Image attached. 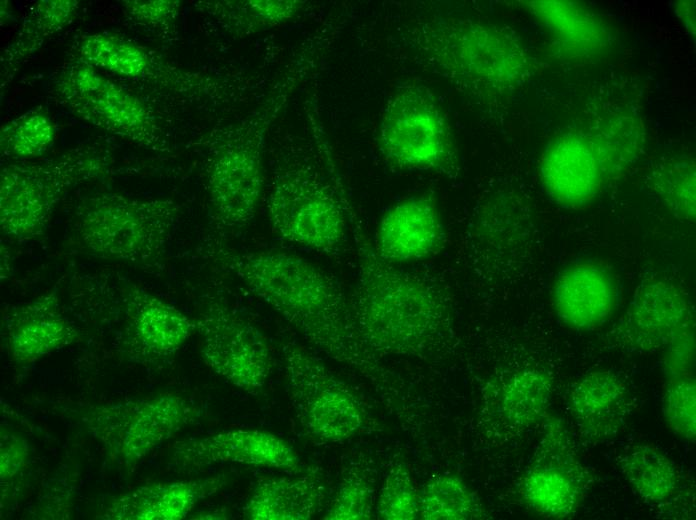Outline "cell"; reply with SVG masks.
Returning <instances> with one entry per match:
<instances>
[{"label":"cell","mask_w":696,"mask_h":520,"mask_svg":"<svg viewBox=\"0 0 696 520\" xmlns=\"http://www.w3.org/2000/svg\"><path fill=\"white\" fill-rule=\"evenodd\" d=\"M211 256L288 322L313 347L379 386L391 383L380 358L363 343L340 284L316 264L279 251L219 245Z\"/></svg>","instance_id":"1"},{"label":"cell","mask_w":696,"mask_h":520,"mask_svg":"<svg viewBox=\"0 0 696 520\" xmlns=\"http://www.w3.org/2000/svg\"><path fill=\"white\" fill-rule=\"evenodd\" d=\"M355 238L357 273L348 300L366 347L379 358L425 359L446 352L454 320L445 292L431 279L381 259L362 233Z\"/></svg>","instance_id":"2"},{"label":"cell","mask_w":696,"mask_h":520,"mask_svg":"<svg viewBox=\"0 0 696 520\" xmlns=\"http://www.w3.org/2000/svg\"><path fill=\"white\" fill-rule=\"evenodd\" d=\"M309 60L305 52L291 59L263 101L212 145L207 192L212 219L220 229L240 230L255 217L264 188L267 133L306 77Z\"/></svg>","instance_id":"3"},{"label":"cell","mask_w":696,"mask_h":520,"mask_svg":"<svg viewBox=\"0 0 696 520\" xmlns=\"http://www.w3.org/2000/svg\"><path fill=\"white\" fill-rule=\"evenodd\" d=\"M417 48L455 84L483 97L517 90L534 71L528 49L511 29L480 20H433L417 31Z\"/></svg>","instance_id":"4"},{"label":"cell","mask_w":696,"mask_h":520,"mask_svg":"<svg viewBox=\"0 0 696 520\" xmlns=\"http://www.w3.org/2000/svg\"><path fill=\"white\" fill-rule=\"evenodd\" d=\"M180 214V205L171 199L100 194L78 211L76 234L94 256L146 263L165 253Z\"/></svg>","instance_id":"5"},{"label":"cell","mask_w":696,"mask_h":520,"mask_svg":"<svg viewBox=\"0 0 696 520\" xmlns=\"http://www.w3.org/2000/svg\"><path fill=\"white\" fill-rule=\"evenodd\" d=\"M70 411L102 444L109 458L126 468L137 466L200 416L190 400L174 393L84 405Z\"/></svg>","instance_id":"6"},{"label":"cell","mask_w":696,"mask_h":520,"mask_svg":"<svg viewBox=\"0 0 696 520\" xmlns=\"http://www.w3.org/2000/svg\"><path fill=\"white\" fill-rule=\"evenodd\" d=\"M266 210L271 229L285 241L326 255L339 254L346 242L343 202L306 163H290L275 172Z\"/></svg>","instance_id":"7"},{"label":"cell","mask_w":696,"mask_h":520,"mask_svg":"<svg viewBox=\"0 0 696 520\" xmlns=\"http://www.w3.org/2000/svg\"><path fill=\"white\" fill-rule=\"evenodd\" d=\"M377 146L394 169L458 173V155L449 122L433 94L408 85L388 100L379 124Z\"/></svg>","instance_id":"8"},{"label":"cell","mask_w":696,"mask_h":520,"mask_svg":"<svg viewBox=\"0 0 696 520\" xmlns=\"http://www.w3.org/2000/svg\"><path fill=\"white\" fill-rule=\"evenodd\" d=\"M289 398L302 429L321 442H343L365 431L360 397L323 361L296 342L281 347Z\"/></svg>","instance_id":"9"},{"label":"cell","mask_w":696,"mask_h":520,"mask_svg":"<svg viewBox=\"0 0 696 520\" xmlns=\"http://www.w3.org/2000/svg\"><path fill=\"white\" fill-rule=\"evenodd\" d=\"M103 165L100 156L84 151L5 167L0 181L2 232L18 240L41 236L61 197L74 185L97 175Z\"/></svg>","instance_id":"10"},{"label":"cell","mask_w":696,"mask_h":520,"mask_svg":"<svg viewBox=\"0 0 696 520\" xmlns=\"http://www.w3.org/2000/svg\"><path fill=\"white\" fill-rule=\"evenodd\" d=\"M195 324L204 363L233 386L250 395L260 394L273 364L264 334L219 299L206 303Z\"/></svg>","instance_id":"11"},{"label":"cell","mask_w":696,"mask_h":520,"mask_svg":"<svg viewBox=\"0 0 696 520\" xmlns=\"http://www.w3.org/2000/svg\"><path fill=\"white\" fill-rule=\"evenodd\" d=\"M574 444L561 421H546L520 483L524 502L543 517L562 519L573 515L588 490L590 476Z\"/></svg>","instance_id":"12"},{"label":"cell","mask_w":696,"mask_h":520,"mask_svg":"<svg viewBox=\"0 0 696 520\" xmlns=\"http://www.w3.org/2000/svg\"><path fill=\"white\" fill-rule=\"evenodd\" d=\"M60 93L70 109L84 120L146 146L162 148L147 107L90 66L72 67L61 81Z\"/></svg>","instance_id":"13"},{"label":"cell","mask_w":696,"mask_h":520,"mask_svg":"<svg viewBox=\"0 0 696 520\" xmlns=\"http://www.w3.org/2000/svg\"><path fill=\"white\" fill-rule=\"evenodd\" d=\"M170 462L180 470L239 463L290 472L303 471L295 450L277 435L260 429H229L176 442Z\"/></svg>","instance_id":"14"},{"label":"cell","mask_w":696,"mask_h":520,"mask_svg":"<svg viewBox=\"0 0 696 520\" xmlns=\"http://www.w3.org/2000/svg\"><path fill=\"white\" fill-rule=\"evenodd\" d=\"M690 329L692 313L684 291L668 279L652 277L635 291L616 339L629 351L652 352Z\"/></svg>","instance_id":"15"},{"label":"cell","mask_w":696,"mask_h":520,"mask_svg":"<svg viewBox=\"0 0 696 520\" xmlns=\"http://www.w3.org/2000/svg\"><path fill=\"white\" fill-rule=\"evenodd\" d=\"M125 303L123 349L132 362L156 364L169 359L196 332L195 319L142 288L128 289Z\"/></svg>","instance_id":"16"},{"label":"cell","mask_w":696,"mask_h":520,"mask_svg":"<svg viewBox=\"0 0 696 520\" xmlns=\"http://www.w3.org/2000/svg\"><path fill=\"white\" fill-rule=\"evenodd\" d=\"M531 222L517 194L498 192L484 200L469 226L468 248L473 262L499 272L517 262L528 246Z\"/></svg>","instance_id":"17"},{"label":"cell","mask_w":696,"mask_h":520,"mask_svg":"<svg viewBox=\"0 0 696 520\" xmlns=\"http://www.w3.org/2000/svg\"><path fill=\"white\" fill-rule=\"evenodd\" d=\"M445 230L436 199L427 193L405 198L382 216L373 244L388 263L416 262L439 253Z\"/></svg>","instance_id":"18"},{"label":"cell","mask_w":696,"mask_h":520,"mask_svg":"<svg viewBox=\"0 0 696 520\" xmlns=\"http://www.w3.org/2000/svg\"><path fill=\"white\" fill-rule=\"evenodd\" d=\"M547 195L566 208L590 203L605 181L587 134L563 133L544 148L539 164Z\"/></svg>","instance_id":"19"},{"label":"cell","mask_w":696,"mask_h":520,"mask_svg":"<svg viewBox=\"0 0 696 520\" xmlns=\"http://www.w3.org/2000/svg\"><path fill=\"white\" fill-rule=\"evenodd\" d=\"M617 301V285L611 271L595 261H579L565 267L552 288L558 319L577 331L592 330L608 320Z\"/></svg>","instance_id":"20"},{"label":"cell","mask_w":696,"mask_h":520,"mask_svg":"<svg viewBox=\"0 0 696 520\" xmlns=\"http://www.w3.org/2000/svg\"><path fill=\"white\" fill-rule=\"evenodd\" d=\"M568 408L582 437L598 443L614 438L625 426L633 399L617 374L602 369L585 374L572 386Z\"/></svg>","instance_id":"21"},{"label":"cell","mask_w":696,"mask_h":520,"mask_svg":"<svg viewBox=\"0 0 696 520\" xmlns=\"http://www.w3.org/2000/svg\"><path fill=\"white\" fill-rule=\"evenodd\" d=\"M4 334L12 359L31 363L70 345L78 330L61 312L54 293L13 306L4 317Z\"/></svg>","instance_id":"22"},{"label":"cell","mask_w":696,"mask_h":520,"mask_svg":"<svg viewBox=\"0 0 696 520\" xmlns=\"http://www.w3.org/2000/svg\"><path fill=\"white\" fill-rule=\"evenodd\" d=\"M222 476L142 485L108 501L100 514L109 520H180L220 490Z\"/></svg>","instance_id":"23"},{"label":"cell","mask_w":696,"mask_h":520,"mask_svg":"<svg viewBox=\"0 0 696 520\" xmlns=\"http://www.w3.org/2000/svg\"><path fill=\"white\" fill-rule=\"evenodd\" d=\"M326 486L317 470L258 480L243 506L249 520H308L324 506Z\"/></svg>","instance_id":"24"},{"label":"cell","mask_w":696,"mask_h":520,"mask_svg":"<svg viewBox=\"0 0 696 520\" xmlns=\"http://www.w3.org/2000/svg\"><path fill=\"white\" fill-rule=\"evenodd\" d=\"M526 6L566 54L589 57L608 46L610 34L603 20L578 3L530 1Z\"/></svg>","instance_id":"25"},{"label":"cell","mask_w":696,"mask_h":520,"mask_svg":"<svg viewBox=\"0 0 696 520\" xmlns=\"http://www.w3.org/2000/svg\"><path fill=\"white\" fill-rule=\"evenodd\" d=\"M552 391V378L546 371L518 368L497 383L492 405L498 418L508 427L525 429L546 417Z\"/></svg>","instance_id":"26"},{"label":"cell","mask_w":696,"mask_h":520,"mask_svg":"<svg viewBox=\"0 0 696 520\" xmlns=\"http://www.w3.org/2000/svg\"><path fill=\"white\" fill-rule=\"evenodd\" d=\"M619 468L633 490L652 504L671 500L681 485L675 462L653 444L636 443L620 455Z\"/></svg>","instance_id":"27"},{"label":"cell","mask_w":696,"mask_h":520,"mask_svg":"<svg viewBox=\"0 0 696 520\" xmlns=\"http://www.w3.org/2000/svg\"><path fill=\"white\" fill-rule=\"evenodd\" d=\"M587 136L605 180L626 171L639 158L644 145L642 125L627 113L605 117Z\"/></svg>","instance_id":"28"},{"label":"cell","mask_w":696,"mask_h":520,"mask_svg":"<svg viewBox=\"0 0 696 520\" xmlns=\"http://www.w3.org/2000/svg\"><path fill=\"white\" fill-rule=\"evenodd\" d=\"M207 13L215 17L229 33L249 36L281 26L305 6L298 0H240L205 2Z\"/></svg>","instance_id":"29"},{"label":"cell","mask_w":696,"mask_h":520,"mask_svg":"<svg viewBox=\"0 0 696 520\" xmlns=\"http://www.w3.org/2000/svg\"><path fill=\"white\" fill-rule=\"evenodd\" d=\"M487 516L479 497L457 475L434 476L419 491L420 519L473 520Z\"/></svg>","instance_id":"30"},{"label":"cell","mask_w":696,"mask_h":520,"mask_svg":"<svg viewBox=\"0 0 696 520\" xmlns=\"http://www.w3.org/2000/svg\"><path fill=\"white\" fill-rule=\"evenodd\" d=\"M695 161L687 156L659 160L648 173L649 188L676 217L695 220Z\"/></svg>","instance_id":"31"},{"label":"cell","mask_w":696,"mask_h":520,"mask_svg":"<svg viewBox=\"0 0 696 520\" xmlns=\"http://www.w3.org/2000/svg\"><path fill=\"white\" fill-rule=\"evenodd\" d=\"M375 508V477L364 460L353 462L342 476L323 519L368 520Z\"/></svg>","instance_id":"32"},{"label":"cell","mask_w":696,"mask_h":520,"mask_svg":"<svg viewBox=\"0 0 696 520\" xmlns=\"http://www.w3.org/2000/svg\"><path fill=\"white\" fill-rule=\"evenodd\" d=\"M86 64L125 75L139 76L149 66L148 54L136 44L111 34H91L79 43Z\"/></svg>","instance_id":"33"},{"label":"cell","mask_w":696,"mask_h":520,"mask_svg":"<svg viewBox=\"0 0 696 520\" xmlns=\"http://www.w3.org/2000/svg\"><path fill=\"white\" fill-rule=\"evenodd\" d=\"M3 154L28 159L46 152L55 140L51 118L39 109H32L7 123L1 130Z\"/></svg>","instance_id":"34"},{"label":"cell","mask_w":696,"mask_h":520,"mask_svg":"<svg viewBox=\"0 0 696 520\" xmlns=\"http://www.w3.org/2000/svg\"><path fill=\"white\" fill-rule=\"evenodd\" d=\"M374 509L378 519L414 520L419 518V491L404 462L397 460L389 467Z\"/></svg>","instance_id":"35"},{"label":"cell","mask_w":696,"mask_h":520,"mask_svg":"<svg viewBox=\"0 0 696 520\" xmlns=\"http://www.w3.org/2000/svg\"><path fill=\"white\" fill-rule=\"evenodd\" d=\"M662 414L668 428L678 437H696V385L684 375L669 379L663 393Z\"/></svg>","instance_id":"36"},{"label":"cell","mask_w":696,"mask_h":520,"mask_svg":"<svg viewBox=\"0 0 696 520\" xmlns=\"http://www.w3.org/2000/svg\"><path fill=\"white\" fill-rule=\"evenodd\" d=\"M76 7L75 1H41L28 22V31L36 29V37L53 34L73 19Z\"/></svg>","instance_id":"37"},{"label":"cell","mask_w":696,"mask_h":520,"mask_svg":"<svg viewBox=\"0 0 696 520\" xmlns=\"http://www.w3.org/2000/svg\"><path fill=\"white\" fill-rule=\"evenodd\" d=\"M0 478L1 486L11 483L28 461V442L19 434L1 431L0 444Z\"/></svg>","instance_id":"38"},{"label":"cell","mask_w":696,"mask_h":520,"mask_svg":"<svg viewBox=\"0 0 696 520\" xmlns=\"http://www.w3.org/2000/svg\"><path fill=\"white\" fill-rule=\"evenodd\" d=\"M127 5L136 19L155 26L170 25L179 13L180 4L177 1H133Z\"/></svg>","instance_id":"39"},{"label":"cell","mask_w":696,"mask_h":520,"mask_svg":"<svg viewBox=\"0 0 696 520\" xmlns=\"http://www.w3.org/2000/svg\"><path fill=\"white\" fill-rule=\"evenodd\" d=\"M676 13L684 22L686 29L691 33L695 32V5L694 1H681L676 4Z\"/></svg>","instance_id":"40"}]
</instances>
